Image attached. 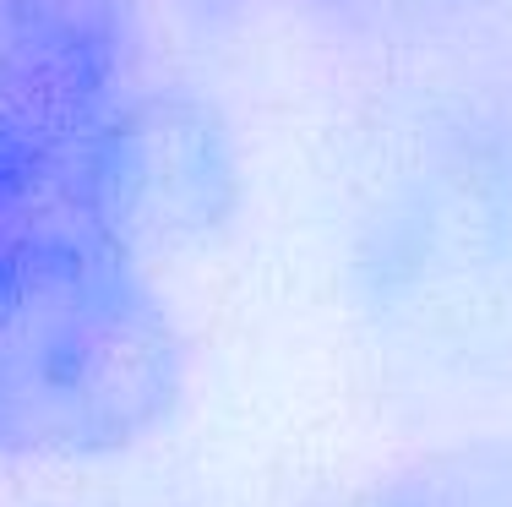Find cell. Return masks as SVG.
Listing matches in <instances>:
<instances>
[{"label":"cell","mask_w":512,"mask_h":507,"mask_svg":"<svg viewBox=\"0 0 512 507\" xmlns=\"http://www.w3.org/2000/svg\"><path fill=\"white\" fill-rule=\"evenodd\" d=\"M186 344L142 257L66 229L0 257V458L88 464L180 409Z\"/></svg>","instance_id":"1"},{"label":"cell","mask_w":512,"mask_h":507,"mask_svg":"<svg viewBox=\"0 0 512 507\" xmlns=\"http://www.w3.org/2000/svg\"><path fill=\"white\" fill-rule=\"evenodd\" d=\"M126 93V0H0V191L93 224L82 159Z\"/></svg>","instance_id":"2"},{"label":"cell","mask_w":512,"mask_h":507,"mask_svg":"<svg viewBox=\"0 0 512 507\" xmlns=\"http://www.w3.org/2000/svg\"><path fill=\"white\" fill-rule=\"evenodd\" d=\"M88 219L148 262L218 235L240 202V159L224 115L186 88H131L82 159Z\"/></svg>","instance_id":"3"},{"label":"cell","mask_w":512,"mask_h":507,"mask_svg":"<svg viewBox=\"0 0 512 507\" xmlns=\"http://www.w3.org/2000/svg\"><path fill=\"white\" fill-rule=\"evenodd\" d=\"M365 507H512V442H469L404 464Z\"/></svg>","instance_id":"4"},{"label":"cell","mask_w":512,"mask_h":507,"mask_svg":"<svg viewBox=\"0 0 512 507\" xmlns=\"http://www.w3.org/2000/svg\"><path fill=\"white\" fill-rule=\"evenodd\" d=\"M316 6L327 17H338L344 28L371 33V39H409V33H431L469 17L485 0H316Z\"/></svg>","instance_id":"5"}]
</instances>
